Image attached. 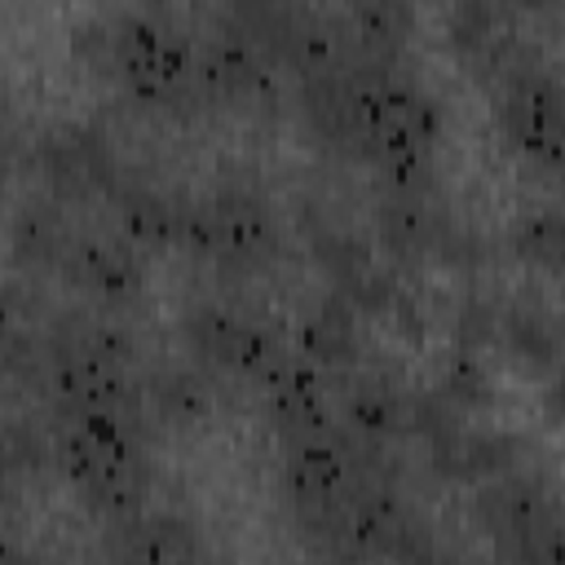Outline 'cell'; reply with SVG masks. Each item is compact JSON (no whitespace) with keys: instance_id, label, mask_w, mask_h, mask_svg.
Instances as JSON below:
<instances>
[{"instance_id":"obj_4","label":"cell","mask_w":565,"mask_h":565,"mask_svg":"<svg viewBox=\"0 0 565 565\" xmlns=\"http://www.w3.org/2000/svg\"><path fill=\"white\" fill-rule=\"evenodd\" d=\"M49 437H53V472L75 490V499L102 525L146 508V494L154 486V459L141 419L75 411V415H53Z\"/></svg>"},{"instance_id":"obj_21","label":"cell","mask_w":565,"mask_h":565,"mask_svg":"<svg viewBox=\"0 0 565 565\" xmlns=\"http://www.w3.org/2000/svg\"><path fill=\"white\" fill-rule=\"evenodd\" d=\"M260 393H265V411H269V424H274L278 441L335 424V419H331V388H327V375H322L309 358H300V353H291V358L260 384Z\"/></svg>"},{"instance_id":"obj_6","label":"cell","mask_w":565,"mask_h":565,"mask_svg":"<svg viewBox=\"0 0 565 565\" xmlns=\"http://www.w3.org/2000/svg\"><path fill=\"white\" fill-rule=\"evenodd\" d=\"M472 525L503 565H565V481L525 463L472 494Z\"/></svg>"},{"instance_id":"obj_13","label":"cell","mask_w":565,"mask_h":565,"mask_svg":"<svg viewBox=\"0 0 565 565\" xmlns=\"http://www.w3.org/2000/svg\"><path fill=\"white\" fill-rule=\"evenodd\" d=\"M441 31L463 71L486 88L508 79L516 66L543 57L539 40L530 35V18L508 4H450L441 13Z\"/></svg>"},{"instance_id":"obj_22","label":"cell","mask_w":565,"mask_h":565,"mask_svg":"<svg viewBox=\"0 0 565 565\" xmlns=\"http://www.w3.org/2000/svg\"><path fill=\"white\" fill-rule=\"evenodd\" d=\"M216 415V384L199 366L159 362L141 366V419L168 428H199Z\"/></svg>"},{"instance_id":"obj_12","label":"cell","mask_w":565,"mask_h":565,"mask_svg":"<svg viewBox=\"0 0 565 565\" xmlns=\"http://www.w3.org/2000/svg\"><path fill=\"white\" fill-rule=\"evenodd\" d=\"M181 340L203 366H216L234 380H256V384H265L291 358V349L265 322H256L252 313L230 309L221 300L185 305L181 309Z\"/></svg>"},{"instance_id":"obj_25","label":"cell","mask_w":565,"mask_h":565,"mask_svg":"<svg viewBox=\"0 0 565 565\" xmlns=\"http://www.w3.org/2000/svg\"><path fill=\"white\" fill-rule=\"evenodd\" d=\"M433 388L459 411V415H477L494 402V371H490V358L486 353H463V349H450L441 375L433 380Z\"/></svg>"},{"instance_id":"obj_11","label":"cell","mask_w":565,"mask_h":565,"mask_svg":"<svg viewBox=\"0 0 565 565\" xmlns=\"http://www.w3.org/2000/svg\"><path fill=\"white\" fill-rule=\"evenodd\" d=\"M344 428L371 446H397V441H428L433 433L468 419L459 415L433 384H406L384 371H358L344 380Z\"/></svg>"},{"instance_id":"obj_3","label":"cell","mask_w":565,"mask_h":565,"mask_svg":"<svg viewBox=\"0 0 565 565\" xmlns=\"http://www.w3.org/2000/svg\"><path fill=\"white\" fill-rule=\"evenodd\" d=\"M40 375L53 415L102 411L141 419V366L137 340L106 309H53L35 331ZM146 424V419H141Z\"/></svg>"},{"instance_id":"obj_14","label":"cell","mask_w":565,"mask_h":565,"mask_svg":"<svg viewBox=\"0 0 565 565\" xmlns=\"http://www.w3.org/2000/svg\"><path fill=\"white\" fill-rule=\"evenodd\" d=\"M66 287H75L79 296H88L97 309L115 313L141 300L146 291V256L137 243H128L124 234H97L84 225H71L53 269Z\"/></svg>"},{"instance_id":"obj_19","label":"cell","mask_w":565,"mask_h":565,"mask_svg":"<svg viewBox=\"0 0 565 565\" xmlns=\"http://www.w3.org/2000/svg\"><path fill=\"white\" fill-rule=\"evenodd\" d=\"M110 212H115V225H119V234H124L128 243L150 247V252H168V247L190 252L194 194L154 185V181H146V177L132 172V177L115 190Z\"/></svg>"},{"instance_id":"obj_7","label":"cell","mask_w":565,"mask_h":565,"mask_svg":"<svg viewBox=\"0 0 565 565\" xmlns=\"http://www.w3.org/2000/svg\"><path fill=\"white\" fill-rule=\"evenodd\" d=\"M371 238L393 265H415V269L446 265L459 274H477L494 256L490 238L450 212V203L441 199V185L384 190L371 207Z\"/></svg>"},{"instance_id":"obj_26","label":"cell","mask_w":565,"mask_h":565,"mask_svg":"<svg viewBox=\"0 0 565 565\" xmlns=\"http://www.w3.org/2000/svg\"><path fill=\"white\" fill-rule=\"evenodd\" d=\"M4 455H9V477H40L44 468H53V437L40 433L35 424H22L13 419L9 433H4Z\"/></svg>"},{"instance_id":"obj_1","label":"cell","mask_w":565,"mask_h":565,"mask_svg":"<svg viewBox=\"0 0 565 565\" xmlns=\"http://www.w3.org/2000/svg\"><path fill=\"white\" fill-rule=\"evenodd\" d=\"M296 110L322 150L366 163L384 190L437 185L446 110L406 62H349L300 79Z\"/></svg>"},{"instance_id":"obj_18","label":"cell","mask_w":565,"mask_h":565,"mask_svg":"<svg viewBox=\"0 0 565 565\" xmlns=\"http://www.w3.org/2000/svg\"><path fill=\"white\" fill-rule=\"evenodd\" d=\"M494 353L525 375H552L565 366V313L539 291H499Z\"/></svg>"},{"instance_id":"obj_10","label":"cell","mask_w":565,"mask_h":565,"mask_svg":"<svg viewBox=\"0 0 565 565\" xmlns=\"http://www.w3.org/2000/svg\"><path fill=\"white\" fill-rule=\"evenodd\" d=\"M31 172L40 177L49 199H57L62 207L110 203L115 190L132 177L110 132L88 119H57L40 128L31 141Z\"/></svg>"},{"instance_id":"obj_5","label":"cell","mask_w":565,"mask_h":565,"mask_svg":"<svg viewBox=\"0 0 565 565\" xmlns=\"http://www.w3.org/2000/svg\"><path fill=\"white\" fill-rule=\"evenodd\" d=\"M380 450H388V446H371V441L353 437L344 424H327V428L282 441L278 481H282L287 512H291L296 530L309 543H318L327 556H335L349 508H353L362 481L371 477Z\"/></svg>"},{"instance_id":"obj_16","label":"cell","mask_w":565,"mask_h":565,"mask_svg":"<svg viewBox=\"0 0 565 565\" xmlns=\"http://www.w3.org/2000/svg\"><path fill=\"white\" fill-rule=\"evenodd\" d=\"M199 75L207 106H260L278 88V66L260 53L252 35H243L225 9L212 13L207 35L199 40Z\"/></svg>"},{"instance_id":"obj_30","label":"cell","mask_w":565,"mask_h":565,"mask_svg":"<svg viewBox=\"0 0 565 565\" xmlns=\"http://www.w3.org/2000/svg\"><path fill=\"white\" fill-rule=\"evenodd\" d=\"M322 565H362V561H322Z\"/></svg>"},{"instance_id":"obj_28","label":"cell","mask_w":565,"mask_h":565,"mask_svg":"<svg viewBox=\"0 0 565 565\" xmlns=\"http://www.w3.org/2000/svg\"><path fill=\"white\" fill-rule=\"evenodd\" d=\"M406 565H468L463 556H455V552H446L441 543H433L428 552H419L415 561H406Z\"/></svg>"},{"instance_id":"obj_9","label":"cell","mask_w":565,"mask_h":565,"mask_svg":"<svg viewBox=\"0 0 565 565\" xmlns=\"http://www.w3.org/2000/svg\"><path fill=\"white\" fill-rule=\"evenodd\" d=\"M490 106L508 150L530 172L565 181V75L534 57L490 88Z\"/></svg>"},{"instance_id":"obj_29","label":"cell","mask_w":565,"mask_h":565,"mask_svg":"<svg viewBox=\"0 0 565 565\" xmlns=\"http://www.w3.org/2000/svg\"><path fill=\"white\" fill-rule=\"evenodd\" d=\"M4 565H35V561H31V556H26L18 543H9V547H4Z\"/></svg>"},{"instance_id":"obj_2","label":"cell","mask_w":565,"mask_h":565,"mask_svg":"<svg viewBox=\"0 0 565 565\" xmlns=\"http://www.w3.org/2000/svg\"><path fill=\"white\" fill-rule=\"evenodd\" d=\"M71 49L93 75L115 79L137 106L190 115L203 97L199 40L168 9H106L71 31Z\"/></svg>"},{"instance_id":"obj_27","label":"cell","mask_w":565,"mask_h":565,"mask_svg":"<svg viewBox=\"0 0 565 565\" xmlns=\"http://www.w3.org/2000/svg\"><path fill=\"white\" fill-rule=\"evenodd\" d=\"M543 415H547V424H556V428H565V366H556L552 375H547V384H543Z\"/></svg>"},{"instance_id":"obj_15","label":"cell","mask_w":565,"mask_h":565,"mask_svg":"<svg viewBox=\"0 0 565 565\" xmlns=\"http://www.w3.org/2000/svg\"><path fill=\"white\" fill-rule=\"evenodd\" d=\"M102 561L106 565H212V547L194 516L177 508H137L119 521H106Z\"/></svg>"},{"instance_id":"obj_20","label":"cell","mask_w":565,"mask_h":565,"mask_svg":"<svg viewBox=\"0 0 565 565\" xmlns=\"http://www.w3.org/2000/svg\"><path fill=\"white\" fill-rule=\"evenodd\" d=\"M362 313L335 296V291H322L318 300L305 305L300 322H296V353L309 358L322 375H358L362 371V353H366V340H362Z\"/></svg>"},{"instance_id":"obj_8","label":"cell","mask_w":565,"mask_h":565,"mask_svg":"<svg viewBox=\"0 0 565 565\" xmlns=\"http://www.w3.org/2000/svg\"><path fill=\"white\" fill-rule=\"evenodd\" d=\"M190 256L243 278L274 269L282 260L278 207L252 181H216L212 190L194 194Z\"/></svg>"},{"instance_id":"obj_17","label":"cell","mask_w":565,"mask_h":565,"mask_svg":"<svg viewBox=\"0 0 565 565\" xmlns=\"http://www.w3.org/2000/svg\"><path fill=\"white\" fill-rule=\"evenodd\" d=\"M428 468L446 486H490L516 468L530 463V437L516 428H494V424H472L459 419L424 441Z\"/></svg>"},{"instance_id":"obj_23","label":"cell","mask_w":565,"mask_h":565,"mask_svg":"<svg viewBox=\"0 0 565 565\" xmlns=\"http://www.w3.org/2000/svg\"><path fill=\"white\" fill-rule=\"evenodd\" d=\"M344 31L358 62H406L415 35V9L375 0V4H344Z\"/></svg>"},{"instance_id":"obj_24","label":"cell","mask_w":565,"mask_h":565,"mask_svg":"<svg viewBox=\"0 0 565 565\" xmlns=\"http://www.w3.org/2000/svg\"><path fill=\"white\" fill-rule=\"evenodd\" d=\"M503 243L521 265L565 278V199H552V203H539L512 216Z\"/></svg>"}]
</instances>
